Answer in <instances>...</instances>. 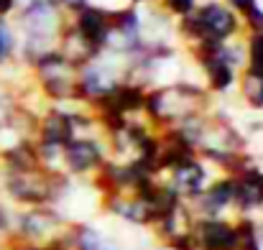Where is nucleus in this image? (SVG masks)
I'll return each instance as SVG.
<instances>
[{"mask_svg": "<svg viewBox=\"0 0 263 250\" xmlns=\"http://www.w3.org/2000/svg\"><path fill=\"white\" fill-rule=\"evenodd\" d=\"M235 28H238L235 15L228 8L217 5V3L204 5L197 13V18H189L186 26H184V31L192 33V36H197V39H202V44L204 41H222V39L233 36Z\"/></svg>", "mask_w": 263, "mask_h": 250, "instance_id": "obj_1", "label": "nucleus"}, {"mask_svg": "<svg viewBox=\"0 0 263 250\" xmlns=\"http://www.w3.org/2000/svg\"><path fill=\"white\" fill-rule=\"evenodd\" d=\"M192 240H194V250H235L238 230L225 220L207 217L192 227Z\"/></svg>", "mask_w": 263, "mask_h": 250, "instance_id": "obj_2", "label": "nucleus"}, {"mask_svg": "<svg viewBox=\"0 0 263 250\" xmlns=\"http://www.w3.org/2000/svg\"><path fill=\"white\" fill-rule=\"evenodd\" d=\"M233 202L251 212L263 204V174L261 171H246L233 181Z\"/></svg>", "mask_w": 263, "mask_h": 250, "instance_id": "obj_3", "label": "nucleus"}, {"mask_svg": "<svg viewBox=\"0 0 263 250\" xmlns=\"http://www.w3.org/2000/svg\"><path fill=\"white\" fill-rule=\"evenodd\" d=\"M8 191L13 199L18 202H26V204H41L49 194L44 179H39L33 171H26V174H13L8 179Z\"/></svg>", "mask_w": 263, "mask_h": 250, "instance_id": "obj_4", "label": "nucleus"}, {"mask_svg": "<svg viewBox=\"0 0 263 250\" xmlns=\"http://www.w3.org/2000/svg\"><path fill=\"white\" fill-rule=\"evenodd\" d=\"M64 156H67V164L72 171H87L100 164L102 148L95 141H69Z\"/></svg>", "mask_w": 263, "mask_h": 250, "instance_id": "obj_5", "label": "nucleus"}, {"mask_svg": "<svg viewBox=\"0 0 263 250\" xmlns=\"http://www.w3.org/2000/svg\"><path fill=\"white\" fill-rule=\"evenodd\" d=\"M77 31H80V36H82L87 44L95 46V44H102V41L107 39L110 23H107V18H105L102 10H97V8H85V10L80 13Z\"/></svg>", "mask_w": 263, "mask_h": 250, "instance_id": "obj_6", "label": "nucleus"}, {"mask_svg": "<svg viewBox=\"0 0 263 250\" xmlns=\"http://www.w3.org/2000/svg\"><path fill=\"white\" fill-rule=\"evenodd\" d=\"M51 227H54V217L44 209H31L18 220V235L28 245H36V240H41Z\"/></svg>", "mask_w": 263, "mask_h": 250, "instance_id": "obj_7", "label": "nucleus"}, {"mask_svg": "<svg viewBox=\"0 0 263 250\" xmlns=\"http://www.w3.org/2000/svg\"><path fill=\"white\" fill-rule=\"evenodd\" d=\"M202 181H204V168L199 166L197 161H184L174 166V191L179 194H189V197H197L202 191Z\"/></svg>", "mask_w": 263, "mask_h": 250, "instance_id": "obj_8", "label": "nucleus"}, {"mask_svg": "<svg viewBox=\"0 0 263 250\" xmlns=\"http://www.w3.org/2000/svg\"><path fill=\"white\" fill-rule=\"evenodd\" d=\"M233 202V181H217V184H212L204 194H202V199H199V209L207 215V217H215L220 209H225L228 204Z\"/></svg>", "mask_w": 263, "mask_h": 250, "instance_id": "obj_9", "label": "nucleus"}, {"mask_svg": "<svg viewBox=\"0 0 263 250\" xmlns=\"http://www.w3.org/2000/svg\"><path fill=\"white\" fill-rule=\"evenodd\" d=\"M72 141V120L67 115H49L46 125H44V146H62Z\"/></svg>", "mask_w": 263, "mask_h": 250, "instance_id": "obj_10", "label": "nucleus"}, {"mask_svg": "<svg viewBox=\"0 0 263 250\" xmlns=\"http://www.w3.org/2000/svg\"><path fill=\"white\" fill-rule=\"evenodd\" d=\"M204 64H207L210 82H212L215 89H228V87L233 84V67L220 56V49H217L215 54H210V56L204 59Z\"/></svg>", "mask_w": 263, "mask_h": 250, "instance_id": "obj_11", "label": "nucleus"}, {"mask_svg": "<svg viewBox=\"0 0 263 250\" xmlns=\"http://www.w3.org/2000/svg\"><path fill=\"white\" fill-rule=\"evenodd\" d=\"M5 164L13 174H26V171H36V153L31 146L21 143L5 151Z\"/></svg>", "mask_w": 263, "mask_h": 250, "instance_id": "obj_12", "label": "nucleus"}, {"mask_svg": "<svg viewBox=\"0 0 263 250\" xmlns=\"http://www.w3.org/2000/svg\"><path fill=\"white\" fill-rule=\"evenodd\" d=\"M115 105H112V110L115 112H120V110H136V107H141V102H143V94H141V89H136V87H123V89H118V92H112V97H110Z\"/></svg>", "mask_w": 263, "mask_h": 250, "instance_id": "obj_13", "label": "nucleus"}, {"mask_svg": "<svg viewBox=\"0 0 263 250\" xmlns=\"http://www.w3.org/2000/svg\"><path fill=\"white\" fill-rule=\"evenodd\" d=\"M74 250H110V248L105 245V240L95 230L80 227L77 235H74Z\"/></svg>", "mask_w": 263, "mask_h": 250, "instance_id": "obj_14", "label": "nucleus"}, {"mask_svg": "<svg viewBox=\"0 0 263 250\" xmlns=\"http://www.w3.org/2000/svg\"><path fill=\"white\" fill-rule=\"evenodd\" d=\"M243 92H246V97L253 107H263V74L251 72L243 80Z\"/></svg>", "mask_w": 263, "mask_h": 250, "instance_id": "obj_15", "label": "nucleus"}, {"mask_svg": "<svg viewBox=\"0 0 263 250\" xmlns=\"http://www.w3.org/2000/svg\"><path fill=\"white\" fill-rule=\"evenodd\" d=\"M251 72L263 74V33L251 39Z\"/></svg>", "mask_w": 263, "mask_h": 250, "instance_id": "obj_16", "label": "nucleus"}, {"mask_svg": "<svg viewBox=\"0 0 263 250\" xmlns=\"http://www.w3.org/2000/svg\"><path fill=\"white\" fill-rule=\"evenodd\" d=\"M10 54H13V31H10V26L0 18V64H3Z\"/></svg>", "mask_w": 263, "mask_h": 250, "instance_id": "obj_17", "label": "nucleus"}, {"mask_svg": "<svg viewBox=\"0 0 263 250\" xmlns=\"http://www.w3.org/2000/svg\"><path fill=\"white\" fill-rule=\"evenodd\" d=\"M118 28H120L123 33H136V28H138V15H136L133 10H123V13L118 15Z\"/></svg>", "mask_w": 263, "mask_h": 250, "instance_id": "obj_18", "label": "nucleus"}, {"mask_svg": "<svg viewBox=\"0 0 263 250\" xmlns=\"http://www.w3.org/2000/svg\"><path fill=\"white\" fill-rule=\"evenodd\" d=\"M194 3H197V0H166V5H169L174 13H181V15H186V13L194 8Z\"/></svg>", "mask_w": 263, "mask_h": 250, "instance_id": "obj_19", "label": "nucleus"}, {"mask_svg": "<svg viewBox=\"0 0 263 250\" xmlns=\"http://www.w3.org/2000/svg\"><path fill=\"white\" fill-rule=\"evenodd\" d=\"M248 21H251V26H253V28H263V10L261 8H256V5H253V8L248 10Z\"/></svg>", "mask_w": 263, "mask_h": 250, "instance_id": "obj_20", "label": "nucleus"}, {"mask_svg": "<svg viewBox=\"0 0 263 250\" xmlns=\"http://www.w3.org/2000/svg\"><path fill=\"white\" fill-rule=\"evenodd\" d=\"M230 5L238 8V10H246V13H248V10L256 5V0H230Z\"/></svg>", "mask_w": 263, "mask_h": 250, "instance_id": "obj_21", "label": "nucleus"}, {"mask_svg": "<svg viewBox=\"0 0 263 250\" xmlns=\"http://www.w3.org/2000/svg\"><path fill=\"white\" fill-rule=\"evenodd\" d=\"M23 250H67L64 245H26Z\"/></svg>", "mask_w": 263, "mask_h": 250, "instance_id": "obj_22", "label": "nucleus"}, {"mask_svg": "<svg viewBox=\"0 0 263 250\" xmlns=\"http://www.w3.org/2000/svg\"><path fill=\"white\" fill-rule=\"evenodd\" d=\"M5 230H8V215H5V209L0 204V233H5Z\"/></svg>", "mask_w": 263, "mask_h": 250, "instance_id": "obj_23", "label": "nucleus"}, {"mask_svg": "<svg viewBox=\"0 0 263 250\" xmlns=\"http://www.w3.org/2000/svg\"><path fill=\"white\" fill-rule=\"evenodd\" d=\"M64 3H67V5H72V8H82V3H85V0H64Z\"/></svg>", "mask_w": 263, "mask_h": 250, "instance_id": "obj_24", "label": "nucleus"}]
</instances>
